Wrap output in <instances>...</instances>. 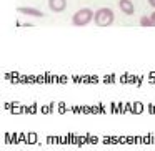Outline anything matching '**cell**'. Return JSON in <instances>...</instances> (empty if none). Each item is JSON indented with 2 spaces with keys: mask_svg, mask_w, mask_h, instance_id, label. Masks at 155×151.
Instances as JSON below:
<instances>
[{
  "mask_svg": "<svg viewBox=\"0 0 155 151\" xmlns=\"http://www.w3.org/2000/svg\"><path fill=\"white\" fill-rule=\"evenodd\" d=\"M115 22V14L112 8L108 7H100L95 10V15H94V24L97 25L98 28H107L110 27L112 24Z\"/></svg>",
  "mask_w": 155,
  "mask_h": 151,
  "instance_id": "1",
  "label": "cell"
},
{
  "mask_svg": "<svg viewBox=\"0 0 155 151\" xmlns=\"http://www.w3.org/2000/svg\"><path fill=\"white\" fill-rule=\"evenodd\" d=\"M94 15L95 12L88 7H84L80 10H77L74 15H72V25L75 27H87L90 22H94Z\"/></svg>",
  "mask_w": 155,
  "mask_h": 151,
  "instance_id": "2",
  "label": "cell"
},
{
  "mask_svg": "<svg viewBox=\"0 0 155 151\" xmlns=\"http://www.w3.org/2000/svg\"><path fill=\"white\" fill-rule=\"evenodd\" d=\"M118 8L122 10V14L128 15V17L135 14V5H134L132 0H120V2H118Z\"/></svg>",
  "mask_w": 155,
  "mask_h": 151,
  "instance_id": "3",
  "label": "cell"
},
{
  "mask_svg": "<svg viewBox=\"0 0 155 151\" xmlns=\"http://www.w3.org/2000/svg\"><path fill=\"white\" fill-rule=\"evenodd\" d=\"M48 8H50L54 14H60L67 8V0H48Z\"/></svg>",
  "mask_w": 155,
  "mask_h": 151,
  "instance_id": "4",
  "label": "cell"
},
{
  "mask_svg": "<svg viewBox=\"0 0 155 151\" xmlns=\"http://www.w3.org/2000/svg\"><path fill=\"white\" fill-rule=\"evenodd\" d=\"M17 10H18V14H22V15H28V17H35V18L44 17V12L38 10V8H35V7H18Z\"/></svg>",
  "mask_w": 155,
  "mask_h": 151,
  "instance_id": "5",
  "label": "cell"
},
{
  "mask_svg": "<svg viewBox=\"0 0 155 151\" xmlns=\"http://www.w3.org/2000/svg\"><path fill=\"white\" fill-rule=\"evenodd\" d=\"M138 24H140V27H153V22H152L150 15H142L140 20H138Z\"/></svg>",
  "mask_w": 155,
  "mask_h": 151,
  "instance_id": "6",
  "label": "cell"
},
{
  "mask_svg": "<svg viewBox=\"0 0 155 151\" xmlns=\"http://www.w3.org/2000/svg\"><path fill=\"white\" fill-rule=\"evenodd\" d=\"M150 18H152V22H153V27H155V10L150 14Z\"/></svg>",
  "mask_w": 155,
  "mask_h": 151,
  "instance_id": "7",
  "label": "cell"
},
{
  "mask_svg": "<svg viewBox=\"0 0 155 151\" xmlns=\"http://www.w3.org/2000/svg\"><path fill=\"white\" fill-rule=\"evenodd\" d=\"M148 4H150V5H152V7H153V8H155V0H148Z\"/></svg>",
  "mask_w": 155,
  "mask_h": 151,
  "instance_id": "8",
  "label": "cell"
}]
</instances>
